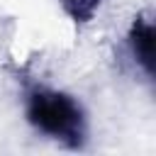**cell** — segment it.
Returning a JSON list of instances; mask_svg holds the SVG:
<instances>
[{
    "mask_svg": "<svg viewBox=\"0 0 156 156\" xmlns=\"http://www.w3.org/2000/svg\"><path fill=\"white\" fill-rule=\"evenodd\" d=\"M66 2H71V0H66ZM76 2H78V7L73 10V15H76V17H80V15H83V5H88V7H85L88 12H90V7L95 5V0H76Z\"/></svg>",
    "mask_w": 156,
    "mask_h": 156,
    "instance_id": "obj_3",
    "label": "cell"
},
{
    "mask_svg": "<svg viewBox=\"0 0 156 156\" xmlns=\"http://www.w3.org/2000/svg\"><path fill=\"white\" fill-rule=\"evenodd\" d=\"M27 117L44 134L78 146L83 136V112L76 100L51 88H34L27 95Z\"/></svg>",
    "mask_w": 156,
    "mask_h": 156,
    "instance_id": "obj_1",
    "label": "cell"
},
{
    "mask_svg": "<svg viewBox=\"0 0 156 156\" xmlns=\"http://www.w3.org/2000/svg\"><path fill=\"white\" fill-rule=\"evenodd\" d=\"M129 44H132L134 58L151 76V68H154V29H151L149 20H136L134 22V27L129 32Z\"/></svg>",
    "mask_w": 156,
    "mask_h": 156,
    "instance_id": "obj_2",
    "label": "cell"
}]
</instances>
